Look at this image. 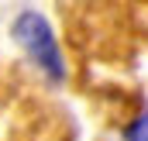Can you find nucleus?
I'll use <instances>...</instances> for the list:
<instances>
[{"instance_id":"f257e3e1","label":"nucleus","mask_w":148,"mask_h":141,"mask_svg":"<svg viewBox=\"0 0 148 141\" xmlns=\"http://www.w3.org/2000/svg\"><path fill=\"white\" fill-rule=\"evenodd\" d=\"M14 38L21 41V48L28 52V59H31L52 83H62V79H66L62 48H59V41H55L52 24H48L38 10H21V14L14 17Z\"/></svg>"},{"instance_id":"f03ea898","label":"nucleus","mask_w":148,"mask_h":141,"mask_svg":"<svg viewBox=\"0 0 148 141\" xmlns=\"http://www.w3.org/2000/svg\"><path fill=\"white\" fill-rule=\"evenodd\" d=\"M124 141H148V110H141V114L124 127Z\"/></svg>"}]
</instances>
